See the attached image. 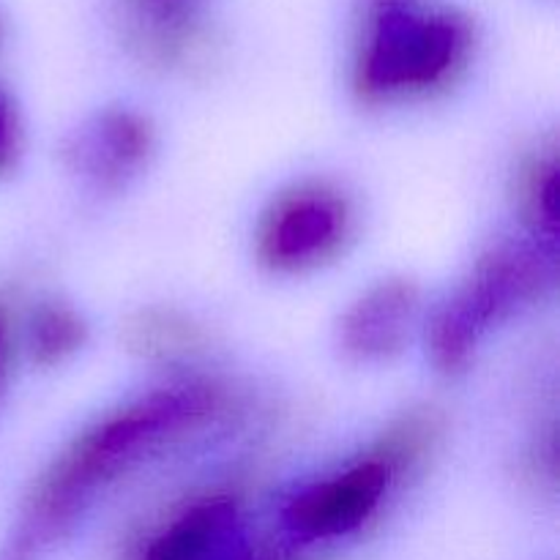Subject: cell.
Wrapping results in <instances>:
<instances>
[{"label":"cell","instance_id":"obj_4","mask_svg":"<svg viewBox=\"0 0 560 560\" xmlns=\"http://www.w3.org/2000/svg\"><path fill=\"white\" fill-rule=\"evenodd\" d=\"M228 520V509L222 503L197 509L180 520L164 539H159L148 560H202L211 539Z\"/></svg>","mask_w":560,"mask_h":560},{"label":"cell","instance_id":"obj_1","mask_svg":"<svg viewBox=\"0 0 560 560\" xmlns=\"http://www.w3.org/2000/svg\"><path fill=\"white\" fill-rule=\"evenodd\" d=\"M463 31L446 16H419L392 9L377 22L366 58V80L375 88L419 85L452 66Z\"/></svg>","mask_w":560,"mask_h":560},{"label":"cell","instance_id":"obj_2","mask_svg":"<svg viewBox=\"0 0 560 560\" xmlns=\"http://www.w3.org/2000/svg\"><path fill=\"white\" fill-rule=\"evenodd\" d=\"M386 490L383 465L370 463L312 487L290 506V523L310 536H337L370 517Z\"/></svg>","mask_w":560,"mask_h":560},{"label":"cell","instance_id":"obj_5","mask_svg":"<svg viewBox=\"0 0 560 560\" xmlns=\"http://www.w3.org/2000/svg\"><path fill=\"white\" fill-rule=\"evenodd\" d=\"M0 359H3V328H0Z\"/></svg>","mask_w":560,"mask_h":560},{"label":"cell","instance_id":"obj_3","mask_svg":"<svg viewBox=\"0 0 560 560\" xmlns=\"http://www.w3.org/2000/svg\"><path fill=\"white\" fill-rule=\"evenodd\" d=\"M339 233V211L323 200H304L282 213L268 238L271 257L279 262H299L323 252Z\"/></svg>","mask_w":560,"mask_h":560}]
</instances>
